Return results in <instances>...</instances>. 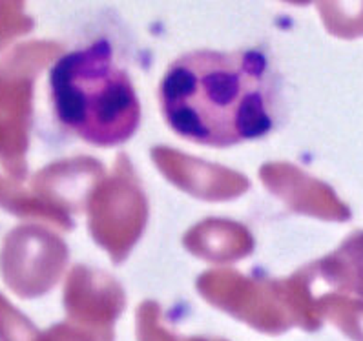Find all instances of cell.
Wrapping results in <instances>:
<instances>
[{
    "instance_id": "6da1fadb",
    "label": "cell",
    "mask_w": 363,
    "mask_h": 341,
    "mask_svg": "<svg viewBox=\"0 0 363 341\" xmlns=\"http://www.w3.org/2000/svg\"><path fill=\"white\" fill-rule=\"evenodd\" d=\"M170 128L205 146H234L272 130V86L267 57L254 50L186 53L161 84Z\"/></svg>"
},
{
    "instance_id": "7a4b0ae2",
    "label": "cell",
    "mask_w": 363,
    "mask_h": 341,
    "mask_svg": "<svg viewBox=\"0 0 363 341\" xmlns=\"http://www.w3.org/2000/svg\"><path fill=\"white\" fill-rule=\"evenodd\" d=\"M50 82L57 117L84 141L119 146L137 132L139 99L106 40L60 57Z\"/></svg>"
}]
</instances>
